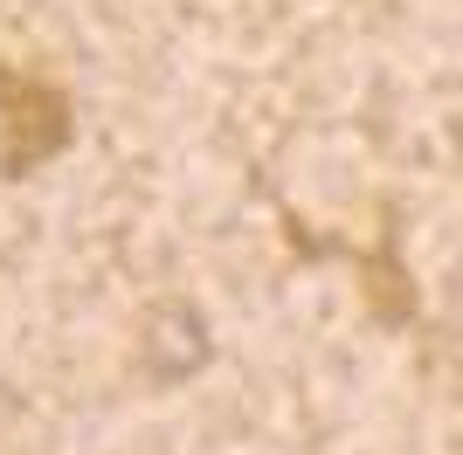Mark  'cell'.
<instances>
[{"label": "cell", "instance_id": "6da1fadb", "mask_svg": "<svg viewBox=\"0 0 463 455\" xmlns=\"http://www.w3.org/2000/svg\"><path fill=\"white\" fill-rule=\"evenodd\" d=\"M70 138H77V111L56 83L0 70V180L42 172L49 159L70 152Z\"/></svg>", "mask_w": 463, "mask_h": 455}, {"label": "cell", "instance_id": "7a4b0ae2", "mask_svg": "<svg viewBox=\"0 0 463 455\" xmlns=\"http://www.w3.org/2000/svg\"><path fill=\"white\" fill-rule=\"evenodd\" d=\"M201 359H208V324H201V311L159 303L153 318H146V339H138V366L166 386V379H187Z\"/></svg>", "mask_w": 463, "mask_h": 455}]
</instances>
